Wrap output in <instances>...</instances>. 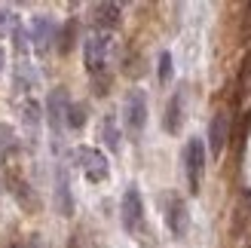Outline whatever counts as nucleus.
<instances>
[{"mask_svg":"<svg viewBox=\"0 0 251 248\" xmlns=\"http://www.w3.org/2000/svg\"><path fill=\"white\" fill-rule=\"evenodd\" d=\"M101 141L110 147V153H117L120 144H123V138H120V123H117L114 114H107V117L101 120Z\"/></svg>","mask_w":251,"mask_h":248,"instance_id":"2eb2a0df","label":"nucleus"},{"mask_svg":"<svg viewBox=\"0 0 251 248\" xmlns=\"http://www.w3.org/2000/svg\"><path fill=\"white\" fill-rule=\"evenodd\" d=\"M28 40H31V46L37 49V52H46L49 43L55 40V22L49 19V16H37V19L31 22V34H28Z\"/></svg>","mask_w":251,"mask_h":248,"instance_id":"6e6552de","label":"nucleus"},{"mask_svg":"<svg viewBox=\"0 0 251 248\" xmlns=\"http://www.w3.org/2000/svg\"><path fill=\"white\" fill-rule=\"evenodd\" d=\"M28 248H49V245H46V239H43V236H31Z\"/></svg>","mask_w":251,"mask_h":248,"instance_id":"5701e85b","label":"nucleus"},{"mask_svg":"<svg viewBox=\"0 0 251 248\" xmlns=\"http://www.w3.org/2000/svg\"><path fill=\"white\" fill-rule=\"evenodd\" d=\"M181 104H184V92L178 89L172 98H169V107H166V120H162V126H166V132L169 135H175L181 129V120H184V114H181Z\"/></svg>","mask_w":251,"mask_h":248,"instance_id":"4468645a","label":"nucleus"},{"mask_svg":"<svg viewBox=\"0 0 251 248\" xmlns=\"http://www.w3.org/2000/svg\"><path fill=\"white\" fill-rule=\"evenodd\" d=\"M12 86H16V92H31L40 86V71H37L31 61H19L16 71H12Z\"/></svg>","mask_w":251,"mask_h":248,"instance_id":"9d476101","label":"nucleus"},{"mask_svg":"<svg viewBox=\"0 0 251 248\" xmlns=\"http://www.w3.org/2000/svg\"><path fill=\"white\" fill-rule=\"evenodd\" d=\"M3 61H6V52H3V46H0V74H3Z\"/></svg>","mask_w":251,"mask_h":248,"instance_id":"b1692460","label":"nucleus"},{"mask_svg":"<svg viewBox=\"0 0 251 248\" xmlns=\"http://www.w3.org/2000/svg\"><path fill=\"white\" fill-rule=\"evenodd\" d=\"M166 221H169V230L175 233V236H187V230H190V212H187L184 199H172Z\"/></svg>","mask_w":251,"mask_h":248,"instance_id":"9b49d317","label":"nucleus"},{"mask_svg":"<svg viewBox=\"0 0 251 248\" xmlns=\"http://www.w3.org/2000/svg\"><path fill=\"white\" fill-rule=\"evenodd\" d=\"M55 202H58V212L61 215H74V196H71V178H68V169L58 166L55 169Z\"/></svg>","mask_w":251,"mask_h":248,"instance_id":"1a4fd4ad","label":"nucleus"},{"mask_svg":"<svg viewBox=\"0 0 251 248\" xmlns=\"http://www.w3.org/2000/svg\"><path fill=\"white\" fill-rule=\"evenodd\" d=\"M227 135H230V117H227V110H218L215 120H211V126H208V150H211V156L224 153Z\"/></svg>","mask_w":251,"mask_h":248,"instance_id":"0eeeda50","label":"nucleus"},{"mask_svg":"<svg viewBox=\"0 0 251 248\" xmlns=\"http://www.w3.org/2000/svg\"><path fill=\"white\" fill-rule=\"evenodd\" d=\"M110 49H114V34L110 31H95L83 40V61H86V71L101 77V71L107 68V58H110Z\"/></svg>","mask_w":251,"mask_h":248,"instance_id":"f257e3e1","label":"nucleus"},{"mask_svg":"<svg viewBox=\"0 0 251 248\" xmlns=\"http://www.w3.org/2000/svg\"><path fill=\"white\" fill-rule=\"evenodd\" d=\"M12 248H19V245H12Z\"/></svg>","mask_w":251,"mask_h":248,"instance_id":"393cba45","label":"nucleus"},{"mask_svg":"<svg viewBox=\"0 0 251 248\" xmlns=\"http://www.w3.org/2000/svg\"><path fill=\"white\" fill-rule=\"evenodd\" d=\"M184 169H187V181H190V190L199 193L202 190V175H205V144L202 138H190L184 150Z\"/></svg>","mask_w":251,"mask_h":248,"instance_id":"7ed1b4c3","label":"nucleus"},{"mask_svg":"<svg viewBox=\"0 0 251 248\" xmlns=\"http://www.w3.org/2000/svg\"><path fill=\"white\" fill-rule=\"evenodd\" d=\"M123 19V9L120 3H95L92 6V22L98 25L101 31H110V28H117Z\"/></svg>","mask_w":251,"mask_h":248,"instance_id":"f8f14e48","label":"nucleus"},{"mask_svg":"<svg viewBox=\"0 0 251 248\" xmlns=\"http://www.w3.org/2000/svg\"><path fill=\"white\" fill-rule=\"evenodd\" d=\"M12 193L19 196V202L25 205V208H34V199L28 196V184L25 181H19V178H12Z\"/></svg>","mask_w":251,"mask_h":248,"instance_id":"a211bd4d","label":"nucleus"},{"mask_svg":"<svg viewBox=\"0 0 251 248\" xmlns=\"http://www.w3.org/2000/svg\"><path fill=\"white\" fill-rule=\"evenodd\" d=\"M16 147V138H12V129L9 126H0V156H3L6 150H12Z\"/></svg>","mask_w":251,"mask_h":248,"instance_id":"412c9836","label":"nucleus"},{"mask_svg":"<svg viewBox=\"0 0 251 248\" xmlns=\"http://www.w3.org/2000/svg\"><path fill=\"white\" fill-rule=\"evenodd\" d=\"M123 120H126V126H129L132 135H141V129L147 126V95L141 89H132L129 95H126Z\"/></svg>","mask_w":251,"mask_h":248,"instance_id":"20e7f679","label":"nucleus"},{"mask_svg":"<svg viewBox=\"0 0 251 248\" xmlns=\"http://www.w3.org/2000/svg\"><path fill=\"white\" fill-rule=\"evenodd\" d=\"M74 31H77V25L68 22L65 31H61V40H58V49H61V52H71V46H74Z\"/></svg>","mask_w":251,"mask_h":248,"instance_id":"aec40b11","label":"nucleus"},{"mask_svg":"<svg viewBox=\"0 0 251 248\" xmlns=\"http://www.w3.org/2000/svg\"><path fill=\"white\" fill-rule=\"evenodd\" d=\"M74 159H77V166L83 169L86 181H92V184L107 181L110 163H107V156L101 150H95V147H77V150H74Z\"/></svg>","mask_w":251,"mask_h":248,"instance_id":"f03ea898","label":"nucleus"},{"mask_svg":"<svg viewBox=\"0 0 251 248\" xmlns=\"http://www.w3.org/2000/svg\"><path fill=\"white\" fill-rule=\"evenodd\" d=\"M68 104H71V98H68V92H65V89L49 92V101H46V120H49V129H52L55 138H61V129H65Z\"/></svg>","mask_w":251,"mask_h":248,"instance_id":"423d86ee","label":"nucleus"},{"mask_svg":"<svg viewBox=\"0 0 251 248\" xmlns=\"http://www.w3.org/2000/svg\"><path fill=\"white\" fill-rule=\"evenodd\" d=\"M172 74H175V68H172V55H169V52H162V55H159V68H156L159 83H169V80H172Z\"/></svg>","mask_w":251,"mask_h":248,"instance_id":"f3484780","label":"nucleus"},{"mask_svg":"<svg viewBox=\"0 0 251 248\" xmlns=\"http://www.w3.org/2000/svg\"><path fill=\"white\" fill-rule=\"evenodd\" d=\"M65 126H68V129H83V126H86V107H83V104H68Z\"/></svg>","mask_w":251,"mask_h":248,"instance_id":"dca6fc26","label":"nucleus"},{"mask_svg":"<svg viewBox=\"0 0 251 248\" xmlns=\"http://www.w3.org/2000/svg\"><path fill=\"white\" fill-rule=\"evenodd\" d=\"M12 40H16V49H19V52H28V31H25L22 25H16V28H12Z\"/></svg>","mask_w":251,"mask_h":248,"instance_id":"4be33fe9","label":"nucleus"},{"mask_svg":"<svg viewBox=\"0 0 251 248\" xmlns=\"http://www.w3.org/2000/svg\"><path fill=\"white\" fill-rule=\"evenodd\" d=\"M40 120H43V107L28 98V101L22 104V123H25V132H28V138L37 141V132H40Z\"/></svg>","mask_w":251,"mask_h":248,"instance_id":"ddd939ff","label":"nucleus"},{"mask_svg":"<svg viewBox=\"0 0 251 248\" xmlns=\"http://www.w3.org/2000/svg\"><path fill=\"white\" fill-rule=\"evenodd\" d=\"M19 25V19H16V12H9V9H0V37L3 34H12V28Z\"/></svg>","mask_w":251,"mask_h":248,"instance_id":"6ab92c4d","label":"nucleus"},{"mask_svg":"<svg viewBox=\"0 0 251 248\" xmlns=\"http://www.w3.org/2000/svg\"><path fill=\"white\" fill-rule=\"evenodd\" d=\"M120 215H123V227L129 230V233H141L144 230V202H141L138 187H129V190L123 193Z\"/></svg>","mask_w":251,"mask_h":248,"instance_id":"39448f33","label":"nucleus"}]
</instances>
